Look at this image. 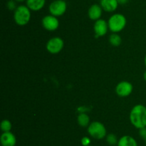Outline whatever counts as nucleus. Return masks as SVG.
Listing matches in <instances>:
<instances>
[{
  "instance_id": "4be33fe9",
  "label": "nucleus",
  "mask_w": 146,
  "mask_h": 146,
  "mask_svg": "<svg viewBox=\"0 0 146 146\" xmlns=\"http://www.w3.org/2000/svg\"><path fill=\"white\" fill-rule=\"evenodd\" d=\"M119 4H125L128 2V0H117Z\"/></svg>"
},
{
  "instance_id": "7ed1b4c3",
  "label": "nucleus",
  "mask_w": 146,
  "mask_h": 146,
  "mask_svg": "<svg viewBox=\"0 0 146 146\" xmlns=\"http://www.w3.org/2000/svg\"><path fill=\"white\" fill-rule=\"evenodd\" d=\"M126 23L127 20L125 16L117 13L111 15L108 19V28L113 33H118L125 28Z\"/></svg>"
},
{
  "instance_id": "4468645a",
  "label": "nucleus",
  "mask_w": 146,
  "mask_h": 146,
  "mask_svg": "<svg viewBox=\"0 0 146 146\" xmlns=\"http://www.w3.org/2000/svg\"><path fill=\"white\" fill-rule=\"evenodd\" d=\"M117 146H138V143L134 137L130 135H124L118 140Z\"/></svg>"
},
{
  "instance_id": "423d86ee",
  "label": "nucleus",
  "mask_w": 146,
  "mask_h": 146,
  "mask_svg": "<svg viewBox=\"0 0 146 146\" xmlns=\"http://www.w3.org/2000/svg\"><path fill=\"white\" fill-rule=\"evenodd\" d=\"M64 46V40L58 37L50 39L47 42L46 50L51 54H58L63 50Z\"/></svg>"
},
{
  "instance_id": "dca6fc26",
  "label": "nucleus",
  "mask_w": 146,
  "mask_h": 146,
  "mask_svg": "<svg viewBox=\"0 0 146 146\" xmlns=\"http://www.w3.org/2000/svg\"><path fill=\"white\" fill-rule=\"evenodd\" d=\"M121 37L117 33H113L109 37V42L114 47H118L121 44Z\"/></svg>"
},
{
  "instance_id": "f8f14e48",
  "label": "nucleus",
  "mask_w": 146,
  "mask_h": 146,
  "mask_svg": "<svg viewBox=\"0 0 146 146\" xmlns=\"http://www.w3.org/2000/svg\"><path fill=\"white\" fill-rule=\"evenodd\" d=\"M118 2L117 0H101L100 5L103 10L106 12H113L118 7Z\"/></svg>"
},
{
  "instance_id": "ddd939ff",
  "label": "nucleus",
  "mask_w": 146,
  "mask_h": 146,
  "mask_svg": "<svg viewBox=\"0 0 146 146\" xmlns=\"http://www.w3.org/2000/svg\"><path fill=\"white\" fill-rule=\"evenodd\" d=\"M26 4L31 11H38L44 8L46 0H27Z\"/></svg>"
},
{
  "instance_id": "bb28decb",
  "label": "nucleus",
  "mask_w": 146,
  "mask_h": 146,
  "mask_svg": "<svg viewBox=\"0 0 146 146\" xmlns=\"http://www.w3.org/2000/svg\"><path fill=\"white\" fill-rule=\"evenodd\" d=\"M145 143H146V140H145Z\"/></svg>"
},
{
  "instance_id": "6e6552de",
  "label": "nucleus",
  "mask_w": 146,
  "mask_h": 146,
  "mask_svg": "<svg viewBox=\"0 0 146 146\" xmlns=\"http://www.w3.org/2000/svg\"><path fill=\"white\" fill-rule=\"evenodd\" d=\"M132 84L128 81H122L118 83L115 87V92L121 97H125L129 96L133 92Z\"/></svg>"
},
{
  "instance_id": "f3484780",
  "label": "nucleus",
  "mask_w": 146,
  "mask_h": 146,
  "mask_svg": "<svg viewBox=\"0 0 146 146\" xmlns=\"http://www.w3.org/2000/svg\"><path fill=\"white\" fill-rule=\"evenodd\" d=\"M106 138V142L108 143V144L111 146H115L118 145V140L115 135L110 133V134L107 135Z\"/></svg>"
},
{
  "instance_id": "1a4fd4ad",
  "label": "nucleus",
  "mask_w": 146,
  "mask_h": 146,
  "mask_svg": "<svg viewBox=\"0 0 146 146\" xmlns=\"http://www.w3.org/2000/svg\"><path fill=\"white\" fill-rule=\"evenodd\" d=\"M108 24L106 20L100 19L96 21L94 26V32H95L96 37H103L106 35L108 32Z\"/></svg>"
},
{
  "instance_id": "f03ea898",
  "label": "nucleus",
  "mask_w": 146,
  "mask_h": 146,
  "mask_svg": "<svg viewBox=\"0 0 146 146\" xmlns=\"http://www.w3.org/2000/svg\"><path fill=\"white\" fill-rule=\"evenodd\" d=\"M14 19L18 25H26L31 19V10L27 5L18 6L14 12Z\"/></svg>"
},
{
  "instance_id": "20e7f679",
  "label": "nucleus",
  "mask_w": 146,
  "mask_h": 146,
  "mask_svg": "<svg viewBox=\"0 0 146 146\" xmlns=\"http://www.w3.org/2000/svg\"><path fill=\"white\" fill-rule=\"evenodd\" d=\"M88 133L91 137L97 140H101L106 137V129L103 123L95 121L90 123L88 126Z\"/></svg>"
},
{
  "instance_id": "c85d7f7f",
  "label": "nucleus",
  "mask_w": 146,
  "mask_h": 146,
  "mask_svg": "<svg viewBox=\"0 0 146 146\" xmlns=\"http://www.w3.org/2000/svg\"><path fill=\"white\" fill-rule=\"evenodd\" d=\"M100 1H101V0H100Z\"/></svg>"
},
{
  "instance_id": "9b49d317",
  "label": "nucleus",
  "mask_w": 146,
  "mask_h": 146,
  "mask_svg": "<svg viewBox=\"0 0 146 146\" xmlns=\"http://www.w3.org/2000/svg\"><path fill=\"white\" fill-rule=\"evenodd\" d=\"M103 9L101 7L100 4H94L91 5L89 7L88 11V17L91 19V20H94V21H97V20L100 19L103 14Z\"/></svg>"
},
{
  "instance_id": "39448f33",
  "label": "nucleus",
  "mask_w": 146,
  "mask_h": 146,
  "mask_svg": "<svg viewBox=\"0 0 146 146\" xmlns=\"http://www.w3.org/2000/svg\"><path fill=\"white\" fill-rule=\"evenodd\" d=\"M67 4L64 0H54L48 7L50 14L56 17H61L65 14Z\"/></svg>"
},
{
  "instance_id": "a878e982",
  "label": "nucleus",
  "mask_w": 146,
  "mask_h": 146,
  "mask_svg": "<svg viewBox=\"0 0 146 146\" xmlns=\"http://www.w3.org/2000/svg\"><path fill=\"white\" fill-rule=\"evenodd\" d=\"M88 146H92V145H88Z\"/></svg>"
},
{
  "instance_id": "412c9836",
  "label": "nucleus",
  "mask_w": 146,
  "mask_h": 146,
  "mask_svg": "<svg viewBox=\"0 0 146 146\" xmlns=\"http://www.w3.org/2000/svg\"><path fill=\"white\" fill-rule=\"evenodd\" d=\"M139 135L141 136V138L146 140V127L141 128L139 130Z\"/></svg>"
},
{
  "instance_id": "9d476101",
  "label": "nucleus",
  "mask_w": 146,
  "mask_h": 146,
  "mask_svg": "<svg viewBox=\"0 0 146 146\" xmlns=\"http://www.w3.org/2000/svg\"><path fill=\"white\" fill-rule=\"evenodd\" d=\"M0 143L1 146H15L17 144V138L11 132H6L1 134Z\"/></svg>"
},
{
  "instance_id": "5701e85b",
  "label": "nucleus",
  "mask_w": 146,
  "mask_h": 146,
  "mask_svg": "<svg viewBox=\"0 0 146 146\" xmlns=\"http://www.w3.org/2000/svg\"><path fill=\"white\" fill-rule=\"evenodd\" d=\"M15 1H17V2L21 3V2H24V1H26L27 0H15Z\"/></svg>"
},
{
  "instance_id": "0eeeda50",
  "label": "nucleus",
  "mask_w": 146,
  "mask_h": 146,
  "mask_svg": "<svg viewBox=\"0 0 146 146\" xmlns=\"http://www.w3.org/2000/svg\"><path fill=\"white\" fill-rule=\"evenodd\" d=\"M41 23H42L43 27L48 31H55L59 26L58 18L51 14L45 16L42 19Z\"/></svg>"
},
{
  "instance_id": "6ab92c4d",
  "label": "nucleus",
  "mask_w": 146,
  "mask_h": 146,
  "mask_svg": "<svg viewBox=\"0 0 146 146\" xmlns=\"http://www.w3.org/2000/svg\"><path fill=\"white\" fill-rule=\"evenodd\" d=\"M7 7L9 10H11V11L14 10V11H15V9L17 8L18 6H17V1L15 0H9L7 2Z\"/></svg>"
},
{
  "instance_id": "f257e3e1",
  "label": "nucleus",
  "mask_w": 146,
  "mask_h": 146,
  "mask_svg": "<svg viewBox=\"0 0 146 146\" xmlns=\"http://www.w3.org/2000/svg\"><path fill=\"white\" fill-rule=\"evenodd\" d=\"M131 123L135 128L141 129L146 127V107L143 104H136L130 113Z\"/></svg>"
},
{
  "instance_id": "2eb2a0df",
  "label": "nucleus",
  "mask_w": 146,
  "mask_h": 146,
  "mask_svg": "<svg viewBox=\"0 0 146 146\" xmlns=\"http://www.w3.org/2000/svg\"><path fill=\"white\" fill-rule=\"evenodd\" d=\"M77 120L78 125L83 127H86L90 125V118L88 115L86 113H81L78 115Z\"/></svg>"
},
{
  "instance_id": "a211bd4d",
  "label": "nucleus",
  "mask_w": 146,
  "mask_h": 146,
  "mask_svg": "<svg viewBox=\"0 0 146 146\" xmlns=\"http://www.w3.org/2000/svg\"><path fill=\"white\" fill-rule=\"evenodd\" d=\"M12 125L11 123L9 120H2L1 123V130L3 133L6 132H11Z\"/></svg>"
},
{
  "instance_id": "393cba45",
  "label": "nucleus",
  "mask_w": 146,
  "mask_h": 146,
  "mask_svg": "<svg viewBox=\"0 0 146 146\" xmlns=\"http://www.w3.org/2000/svg\"><path fill=\"white\" fill-rule=\"evenodd\" d=\"M144 62H145V67H146V54H145V60H144Z\"/></svg>"
},
{
  "instance_id": "cd10ccee",
  "label": "nucleus",
  "mask_w": 146,
  "mask_h": 146,
  "mask_svg": "<svg viewBox=\"0 0 146 146\" xmlns=\"http://www.w3.org/2000/svg\"><path fill=\"white\" fill-rule=\"evenodd\" d=\"M64 1H66V0H64Z\"/></svg>"
},
{
  "instance_id": "aec40b11",
  "label": "nucleus",
  "mask_w": 146,
  "mask_h": 146,
  "mask_svg": "<svg viewBox=\"0 0 146 146\" xmlns=\"http://www.w3.org/2000/svg\"><path fill=\"white\" fill-rule=\"evenodd\" d=\"M81 144L83 146H88L91 144V139L88 137H84L81 139Z\"/></svg>"
},
{
  "instance_id": "b1692460",
  "label": "nucleus",
  "mask_w": 146,
  "mask_h": 146,
  "mask_svg": "<svg viewBox=\"0 0 146 146\" xmlns=\"http://www.w3.org/2000/svg\"><path fill=\"white\" fill-rule=\"evenodd\" d=\"M143 78H144V80H145V81L146 82V71L144 72V74H143Z\"/></svg>"
}]
</instances>
